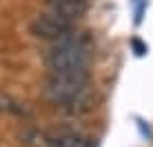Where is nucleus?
<instances>
[{
    "label": "nucleus",
    "instance_id": "obj_2",
    "mask_svg": "<svg viewBox=\"0 0 153 147\" xmlns=\"http://www.w3.org/2000/svg\"><path fill=\"white\" fill-rule=\"evenodd\" d=\"M84 92H89V71L49 74L45 80V96L56 105H67Z\"/></svg>",
    "mask_w": 153,
    "mask_h": 147
},
{
    "label": "nucleus",
    "instance_id": "obj_7",
    "mask_svg": "<svg viewBox=\"0 0 153 147\" xmlns=\"http://www.w3.org/2000/svg\"><path fill=\"white\" fill-rule=\"evenodd\" d=\"M133 47H135V54H138V56H142V54H144V51H146V47H144V45H142V43H140V40H138V38H135V40H133Z\"/></svg>",
    "mask_w": 153,
    "mask_h": 147
},
{
    "label": "nucleus",
    "instance_id": "obj_6",
    "mask_svg": "<svg viewBox=\"0 0 153 147\" xmlns=\"http://www.w3.org/2000/svg\"><path fill=\"white\" fill-rule=\"evenodd\" d=\"M0 109H2V112H11V114H22L25 112L22 105L11 100L9 96H0Z\"/></svg>",
    "mask_w": 153,
    "mask_h": 147
},
{
    "label": "nucleus",
    "instance_id": "obj_4",
    "mask_svg": "<svg viewBox=\"0 0 153 147\" xmlns=\"http://www.w3.org/2000/svg\"><path fill=\"white\" fill-rule=\"evenodd\" d=\"M89 9V0H47V14L76 22Z\"/></svg>",
    "mask_w": 153,
    "mask_h": 147
},
{
    "label": "nucleus",
    "instance_id": "obj_3",
    "mask_svg": "<svg viewBox=\"0 0 153 147\" xmlns=\"http://www.w3.org/2000/svg\"><path fill=\"white\" fill-rule=\"evenodd\" d=\"M29 29H31V34L38 36V38L58 43V40H62L65 36H69L71 31H73V22L62 20V18L51 16V14H45V16H38V18L31 22Z\"/></svg>",
    "mask_w": 153,
    "mask_h": 147
},
{
    "label": "nucleus",
    "instance_id": "obj_5",
    "mask_svg": "<svg viewBox=\"0 0 153 147\" xmlns=\"http://www.w3.org/2000/svg\"><path fill=\"white\" fill-rule=\"evenodd\" d=\"M45 147H91V145H89V138H84L80 134L62 132L56 136H47Z\"/></svg>",
    "mask_w": 153,
    "mask_h": 147
},
{
    "label": "nucleus",
    "instance_id": "obj_1",
    "mask_svg": "<svg viewBox=\"0 0 153 147\" xmlns=\"http://www.w3.org/2000/svg\"><path fill=\"white\" fill-rule=\"evenodd\" d=\"M47 67L51 74H71V71H87L91 60V43L87 36L71 31L62 40L53 43L47 51Z\"/></svg>",
    "mask_w": 153,
    "mask_h": 147
}]
</instances>
